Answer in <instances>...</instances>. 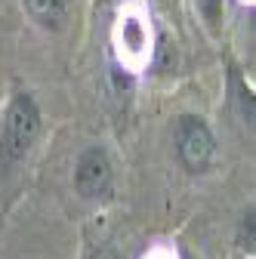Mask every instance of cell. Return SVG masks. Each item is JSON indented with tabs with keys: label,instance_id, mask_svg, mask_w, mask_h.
<instances>
[{
	"label": "cell",
	"instance_id": "obj_6",
	"mask_svg": "<svg viewBox=\"0 0 256 259\" xmlns=\"http://www.w3.org/2000/svg\"><path fill=\"white\" fill-rule=\"evenodd\" d=\"M238 247L244 250V253H256V207H250L244 216H241V222H238Z\"/></svg>",
	"mask_w": 256,
	"mask_h": 259
},
{
	"label": "cell",
	"instance_id": "obj_7",
	"mask_svg": "<svg viewBox=\"0 0 256 259\" xmlns=\"http://www.w3.org/2000/svg\"><path fill=\"white\" fill-rule=\"evenodd\" d=\"M195 4H198L201 16L210 25H219V19H222V0H195Z\"/></svg>",
	"mask_w": 256,
	"mask_h": 259
},
{
	"label": "cell",
	"instance_id": "obj_3",
	"mask_svg": "<svg viewBox=\"0 0 256 259\" xmlns=\"http://www.w3.org/2000/svg\"><path fill=\"white\" fill-rule=\"evenodd\" d=\"M176 148H179V157H182V164L188 170H204L210 164V157H213V136H210V130L201 117H179L176 123Z\"/></svg>",
	"mask_w": 256,
	"mask_h": 259
},
{
	"label": "cell",
	"instance_id": "obj_8",
	"mask_svg": "<svg viewBox=\"0 0 256 259\" xmlns=\"http://www.w3.org/2000/svg\"><path fill=\"white\" fill-rule=\"evenodd\" d=\"M238 99H241V111H244V117H247V123H250V126H256V96L244 90V93L238 96Z\"/></svg>",
	"mask_w": 256,
	"mask_h": 259
},
{
	"label": "cell",
	"instance_id": "obj_10",
	"mask_svg": "<svg viewBox=\"0 0 256 259\" xmlns=\"http://www.w3.org/2000/svg\"><path fill=\"white\" fill-rule=\"evenodd\" d=\"M148 259H173V256H170V253H164V250H157V253H151Z\"/></svg>",
	"mask_w": 256,
	"mask_h": 259
},
{
	"label": "cell",
	"instance_id": "obj_4",
	"mask_svg": "<svg viewBox=\"0 0 256 259\" xmlns=\"http://www.w3.org/2000/svg\"><path fill=\"white\" fill-rule=\"evenodd\" d=\"M117 44H120V53L126 59L139 62L145 53H148V28L139 16H123L120 25H117Z\"/></svg>",
	"mask_w": 256,
	"mask_h": 259
},
{
	"label": "cell",
	"instance_id": "obj_1",
	"mask_svg": "<svg viewBox=\"0 0 256 259\" xmlns=\"http://www.w3.org/2000/svg\"><path fill=\"white\" fill-rule=\"evenodd\" d=\"M37 133H40V111L34 99L28 93H16L13 102L7 105L4 126H0V176L31 151Z\"/></svg>",
	"mask_w": 256,
	"mask_h": 259
},
{
	"label": "cell",
	"instance_id": "obj_9",
	"mask_svg": "<svg viewBox=\"0 0 256 259\" xmlns=\"http://www.w3.org/2000/svg\"><path fill=\"white\" fill-rule=\"evenodd\" d=\"M87 259H120V253H117V250H111V247H96Z\"/></svg>",
	"mask_w": 256,
	"mask_h": 259
},
{
	"label": "cell",
	"instance_id": "obj_2",
	"mask_svg": "<svg viewBox=\"0 0 256 259\" xmlns=\"http://www.w3.org/2000/svg\"><path fill=\"white\" fill-rule=\"evenodd\" d=\"M111 182H114V173H111L108 154L102 148H87L74 164V188H77V194L87 198V201H102V198H108Z\"/></svg>",
	"mask_w": 256,
	"mask_h": 259
},
{
	"label": "cell",
	"instance_id": "obj_5",
	"mask_svg": "<svg viewBox=\"0 0 256 259\" xmlns=\"http://www.w3.org/2000/svg\"><path fill=\"white\" fill-rule=\"evenodd\" d=\"M25 10L40 28L59 31L65 22V0H25Z\"/></svg>",
	"mask_w": 256,
	"mask_h": 259
}]
</instances>
